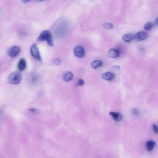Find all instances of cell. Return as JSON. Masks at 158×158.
I'll return each mask as SVG.
<instances>
[{"mask_svg": "<svg viewBox=\"0 0 158 158\" xmlns=\"http://www.w3.org/2000/svg\"><path fill=\"white\" fill-rule=\"evenodd\" d=\"M37 40L40 42L45 41L49 46H53V38L51 33L49 30H45L42 32L37 38Z\"/></svg>", "mask_w": 158, "mask_h": 158, "instance_id": "obj_1", "label": "cell"}, {"mask_svg": "<svg viewBox=\"0 0 158 158\" xmlns=\"http://www.w3.org/2000/svg\"><path fill=\"white\" fill-rule=\"evenodd\" d=\"M22 78V74L18 71H15L10 75L8 79V81L10 84H16L19 83Z\"/></svg>", "mask_w": 158, "mask_h": 158, "instance_id": "obj_2", "label": "cell"}, {"mask_svg": "<svg viewBox=\"0 0 158 158\" xmlns=\"http://www.w3.org/2000/svg\"><path fill=\"white\" fill-rule=\"evenodd\" d=\"M30 52L32 56L36 60L39 62L41 61V57L39 51L35 44H33L31 47Z\"/></svg>", "mask_w": 158, "mask_h": 158, "instance_id": "obj_3", "label": "cell"}, {"mask_svg": "<svg viewBox=\"0 0 158 158\" xmlns=\"http://www.w3.org/2000/svg\"><path fill=\"white\" fill-rule=\"evenodd\" d=\"M20 51V48L19 47L14 46L11 47L8 51V54L11 57H16L19 54Z\"/></svg>", "mask_w": 158, "mask_h": 158, "instance_id": "obj_4", "label": "cell"}, {"mask_svg": "<svg viewBox=\"0 0 158 158\" xmlns=\"http://www.w3.org/2000/svg\"><path fill=\"white\" fill-rule=\"evenodd\" d=\"M74 53L76 56L79 58L84 57L85 54L84 49L81 46H76L74 49Z\"/></svg>", "mask_w": 158, "mask_h": 158, "instance_id": "obj_5", "label": "cell"}, {"mask_svg": "<svg viewBox=\"0 0 158 158\" xmlns=\"http://www.w3.org/2000/svg\"><path fill=\"white\" fill-rule=\"evenodd\" d=\"M108 56L113 58H116L120 56L119 51L116 49H112L109 50L108 53Z\"/></svg>", "mask_w": 158, "mask_h": 158, "instance_id": "obj_6", "label": "cell"}, {"mask_svg": "<svg viewBox=\"0 0 158 158\" xmlns=\"http://www.w3.org/2000/svg\"><path fill=\"white\" fill-rule=\"evenodd\" d=\"M102 77L105 80L111 81L114 79L115 76L113 73L108 72L104 73L102 75Z\"/></svg>", "mask_w": 158, "mask_h": 158, "instance_id": "obj_7", "label": "cell"}, {"mask_svg": "<svg viewBox=\"0 0 158 158\" xmlns=\"http://www.w3.org/2000/svg\"><path fill=\"white\" fill-rule=\"evenodd\" d=\"M147 34L145 32H138L135 35V39L138 41H141L145 39L147 37Z\"/></svg>", "mask_w": 158, "mask_h": 158, "instance_id": "obj_8", "label": "cell"}, {"mask_svg": "<svg viewBox=\"0 0 158 158\" xmlns=\"http://www.w3.org/2000/svg\"><path fill=\"white\" fill-rule=\"evenodd\" d=\"M68 24L67 22H63L59 25L57 30L58 33H64L66 32L68 28Z\"/></svg>", "mask_w": 158, "mask_h": 158, "instance_id": "obj_9", "label": "cell"}, {"mask_svg": "<svg viewBox=\"0 0 158 158\" xmlns=\"http://www.w3.org/2000/svg\"><path fill=\"white\" fill-rule=\"evenodd\" d=\"M109 114L113 117L114 119L117 122H120L123 119V115L119 113L112 112H110Z\"/></svg>", "mask_w": 158, "mask_h": 158, "instance_id": "obj_10", "label": "cell"}, {"mask_svg": "<svg viewBox=\"0 0 158 158\" xmlns=\"http://www.w3.org/2000/svg\"><path fill=\"white\" fill-rule=\"evenodd\" d=\"M27 67L26 61L25 59L22 58L20 59L17 65L19 71H23L25 70Z\"/></svg>", "mask_w": 158, "mask_h": 158, "instance_id": "obj_11", "label": "cell"}, {"mask_svg": "<svg viewBox=\"0 0 158 158\" xmlns=\"http://www.w3.org/2000/svg\"><path fill=\"white\" fill-rule=\"evenodd\" d=\"M156 145V142L153 141H149L146 142V147L147 150L150 152L152 150Z\"/></svg>", "mask_w": 158, "mask_h": 158, "instance_id": "obj_12", "label": "cell"}, {"mask_svg": "<svg viewBox=\"0 0 158 158\" xmlns=\"http://www.w3.org/2000/svg\"><path fill=\"white\" fill-rule=\"evenodd\" d=\"M73 77V74L72 73L68 71V72H66L64 74L63 76V79L66 82H69L72 80Z\"/></svg>", "mask_w": 158, "mask_h": 158, "instance_id": "obj_13", "label": "cell"}, {"mask_svg": "<svg viewBox=\"0 0 158 158\" xmlns=\"http://www.w3.org/2000/svg\"><path fill=\"white\" fill-rule=\"evenodd\" d=\"M91 65L93 68L96 69L101 67L102 65V62L100 60H94L91 62Z\"/></svg>", "mask_w": 158, "mask_h": 158, "instance_id": "obj_14", "label": "cell"}, {"mask_svg": "<svg viewBox=\"0 0 158 158\" xmlns=\"http://www.w3.org/2000/svg\"><path fill=\"white\" fill-rule=\"evenodd\" d=\"M123 40L126 42H130L133 39V36L131 34H126L124 35L122 37Z\"/></svg>", "mask_w": 158, "mask_h": 158, "instance_id": "obj_15", "label": "cell"}, {"mask_svg": "<svg viewBox=\"0 0 158 158\" xmlns=\"http://www.w3.org/2000/svg\"><path fill=\"white\" fill-rule=\"evenodd\" d=\"M153 24L150 22H149L145 24L144 26V28L146 30L149 31L152 29L154 26Z\"/></svg>", "mask_w": 158, "mask_h": 158, "instance_id": "obj_16", "label": "cell"}, {"mask_svg": "<svg viewBox=\"0 0 158 158\" xmlns=\"http://www.w3.org/2000/svg\"><path fill=\"white\" fill-rule=\"evenodd\" d=\"M103 27L105 28L110 29L113 28V25L111 23H106L103 25Z\"/></svg>", "mask_w": 158, "mask_h": 158, "instance_id": "obj_17", "label": "cell"}, {"mask_svg": "<svg viewBox=\"0 0 158 158\" xmlns=\"http://www.w3.org/2000/svg\"><path fill=\"white\" fill-rule=\"evenodd\" d=\"M84 84V81L82 79H80L78 80L77 85L78 86H82Z\"/></svg>", "mask_w": 158, "mask_h": 158, "instance_id": "obj_18", "label": "cell"}, {"mask_svg": "<svg viewBox=\"0 0 158 158\" xmlns=\"http://www.w3.org/2000/svg\"><path fill=\"white\" fill-rule=\"evenodd\" d=\"M61 60L58 58L55 59L53 61V63L56 65H59L61 63Z\"/></svg>", "mask_w": 158, "mask_h": 158, "instance_id": "obj_19", "label": "cell"}, {"mask_svg": "<svg viewBox=\"0 0 158 158\" xmlns=\"http://www.w3.org/2000/svg\"><path fill=\"white\" fill-rule=\"evenodd\" d=\"M153 128L154 132L156 134H158V126L155 125H153Z\"/></svg>", "mask_w": 158, "mask_h": 158, "instance_id": "obj_20", "label": "cell"}, {"mask_svg": "<svg viewBox=\"0 0 158 158\" xmlns=\"http://www.w3.org/2000/svg\"><path fill=\"white\" fill-rule=\"evenodd\" d=\"M132 113H133L135 115H139V112L136 109L134 108L132 110Z\"/></svg>", "mask_w": 158, "mask_h": 158, "instance_id": "obj_21", "label": "cell"}, {"mask_svg": "<svg viewBox=\"0 0 158 158\" xmlns=\"http://www.w3.org/2000/svg\"><path fill=\"white\" fill-rule=\"evenodd\" d=\"M113 69H115V70H119L120 69V67L119 66H114L113 68Z\"/></svg>", "mask_w": 158, "mask_h": 158, "instance_id": "obj_22", "label": "cell"}, {"mask_svg": "<svg viewBox=\"0 0 158 158\" xmlns=\"http://www.w3.org/2000/svg\"><path fill=\"white\" fill-rule=\"evenodd\" d=\"M31 0H22V2L24 3H26L29 2Z\"/></svg>", "mask_w": 158, "mask_h": 158, "instance_id": "obj_23", "label": "cell"}, {"mask_svg": "<svg viewBox=\"0 0 158 158\" xmlns=\"http://www.w3.org/2000/svg\"><path fill=\"white\" fill-rule=\"evenodd\" d=\"M155 23L157 25H158V17L155 20Z\"/></svg>", "mask_w": 158, "mask_h": 158, "instance_id": "obj_24", "label": "cell"}, {"mask_svg": "<svg viewBox=\"0 0 158 158\" xmlns=\"http://www.w3.org/2000/svg\"><path fill=\"white\" fill-rule=\"evenodd\" d=\"M37 2H42L44 1V0H35Z\"/></svg>", "mask_w": 158, "mask_h": 158, "instance_id": "obj_25", "label": "cell"}]
</instances>
